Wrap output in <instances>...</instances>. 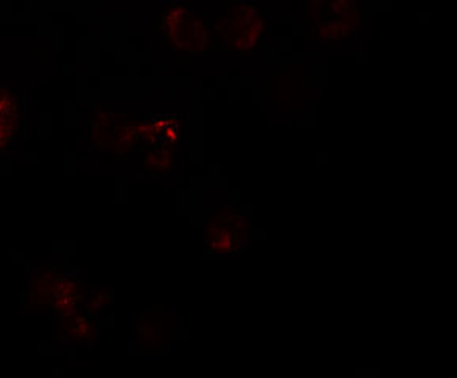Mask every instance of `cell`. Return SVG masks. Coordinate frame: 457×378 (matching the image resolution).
<instances>
[{
  "label": "cell",
  "mask_w": 457,
  "mask_h": 378,
  "mask_svg": "<svg viewBox=\"0 0 457 378\" xmlns=\"http://www.w3.org/2000/svg\"><path fill=\"white\" fill-rule=\"evenodd\" d=\"M313 34L334 38L352 32L358 22V0H305Z\"/></svg>",
  "instance_id": "1"
},
{
  "label": "cell",
  "mask_w": 457,
  "mask_h": 378,
  "mask_svg": "<svg viewBox=\"0 0 457 378\" xmlns=\"http://www.w3.org/2000/svg\"><path fill=\"white\" fill-rule=\"evenodd\" d=\"M21 130V97L13 90L0 89V152L8 151Z\"/></svg>",
  "instance_id": "2"
}]
</instances>
